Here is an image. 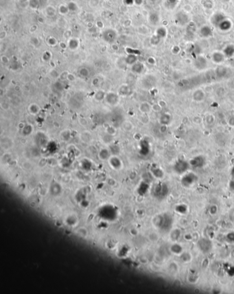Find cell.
Masks as SVG:
<instances>
[{
    "label": "cell",
    "mask_w": 234,
    "mask_h": 294,
    "mask_svg": "<svg viewBox=\"0 0 234 294\" xmlns=\"http://www.w3.org/2000/svg\"><path fill=\"white\" fill-rule=\"evenodd\" d=\"M190 167V163L187 162L185 160L179 159L174 163L173 169L175 173L177 174H185Z\"/></svg>",
    "instance_id": "1"
},
{
    "label": "cell",
    "mask_w": 234,
    "mask_h": 294,
    "mask_svg": "<svg viewBox=\"0 0 234 294\" xmlns=\"http://www.w3.org/2000/svg\"><path fill=\"white\" fill-rule=\"evenodd\" d=\"M197 180H198V177L196 174L192 173V172H189V173L185 174L183 176L182 179H181V183H182L183 186H184L185 187H188L196 182Z\"/></svg>",
    "instance_id": "2"
},
{
    "label": "cell",
    "mask_w": 234,
    "mask_h": 294,
    "mask_svg": "<svg viewBox=\"0 0 234 294\" xmlns=\"http://www.w3.org/2000/svg\"><path fill=\"white\" fill-rule=\"evenodd\" d=\"M190 166L194 168H201L206 163L205 158L203 156H196L190 160Z\"/></svg>",
    "instance_id": "3"
},
{
    "label": "cell",
    "mask_w": 234,
    "mask_h": 294,
    "mask_svg": "<svg viewBox=\"0 0 234 294\" xmlns=\"http://www.w3.org/2000/svg\"><path fill=\"white\" fill-rule=\"evenodd\" d=\"M194 65L198 70H203L207 66V61L203 57L199 56L194 62Z\"/></svg>",
    "instance_id": "4"
},
{
    "label": "cell",
    "mask_w": 234,
    "mask_h": 294,
    "mask_svg": "<svg viewBox=\"0 0 234 294\" xmlns=\"http://www.w3.org/2000/svg\"><path fill=\"white\" fill-rule=\"evenodd\" d=\"M212 57L213 61H214L215 63L220 64L224 61L225 56H224L223 53L217 52H214V54H212Z\"/></svg>",
    "instance_id": "5"
},
{
    "label": "cell",
    "mask_w": 234,
    "mask_h": 294,
    "mask_svg": "<svg viewBox=\"0 0 234 294\" xmlns=\"http://www.w3.org/2000/svg\"><path fill=\"white\" fill-rule=\"evenodd\" d=\"M218 27L222 31H227L231 27V22L229 20L224 19L221 22H220Z\"/></svg>",
    "instance_id": "6"
},
{
    "label": "cell",
    "mask_w": 234,
    "mask_h": 294,
    "mask_svg": "<svg viewBox=\"0 0 234 294\" xmlns=\"http://www.w3.org/2000/svg\"><path fill=\"white\" fill-rule=\"evenodd\" d=\"M192 97H193V100L194 101H196L197 102H202L205 98V93L201 89H198V90H196L194 92Z\"/></svg>",
    "instance_id": "7"
},
{
    "label": "cell",
    "mask_w": 234,
    "mask_h": 294,
    "mask_svg": "<svg viewBox=\"0 0 234 294\" xmlns=\"http://www.w3.org/2000/svg\"><path fill=\"white\" fill-rule=\"evenodd\" d=\"M172 121V117L168 113H164L161 114L160 117L159 122L163 126H167L171 123Z\"/></svg>",
    "instance_id": "8"
},
{
    "label": "cell",
    "mask_w": 234,
    "mask_h": 294,
    "mask_svg": "<svg viewBox=\"0 0 234 294\" xmlns=\"http://www.w3.org/2000/svg\"><path fill=\"white\" fill-rule=\"evenodd\" d=\"M223 54L225 57L231 58L234 55V46L233 45H229L224 49Z\"/></svg>",
    "instance_id": "9"
},
{
    "label": "cell",
    "mask_w": 234,
    "mask_h": 294,
    "mask_svg": "<svg viewBox=\"0 0 234 294\" xmlns=\"http://www.w3.org/2000/svg\"><path fill=\"white\" fill-rule=\"evenodd\" d=\"M200 33L202 36L207 38L212 35V30L209 26H204L201 29Z\"/></svg>",
    "instance_id": "10"
},
{
    "label": "cell",
    "mask_w": 234,
    "mask_h": 294,
    "mask_svg": "<svg viewBox=\"0 0 234 294\" xmlns=\"http://www.w3.org/2000/svg\"><path fill=\"white\" fill-rule=\"evenodd\" d=\"M118 96L114 93L109 94V95L107 96V100L108 103L110 104H116L117 102H118Z\"/></svg>",
    "instance_id": "11"
},
{
    "label": "cell",
    "mask_w": 234,
    "mask_h": 294,
    "mask_svg": "<svg viewBox=\"0 0 234 294\" xmlns=\"http://www.w3.org/2000/svg\"><path fill=\"white\" fill-rule=\"evenodd\" d=\"M139 109H140V111L142 112H144V113H147V112H148L151 110V107L150 105L147 104V103H143V104L141 105Z\"/></svg>",
    "instance_id": "12"
},
{
    "label": "cell",
    "mask_w": 234,
    "mask_h": 294,
    "mask_svg": "<svg viewBox=\"0 0 234 294\" xmlns=\"http://www.w3.org/2000/svg\"><path fill=\"white\" fill-rule=\"evenodd\" d=\"M228 123H229V126H233H233H234V117L233 116L231 117L229 119Z\"/></svg>",
    "instance_id": "13"
},
{
    "label": "cell",
    "mask_w": 234,
    "mask_h": 294,
    "mask_svg": "<svg viewBox=\"0 0 234 294\" xmlns=\"http://www.w3.org/2000/svg\"><path fill=\"white\" fill-rule=\"evenodd\" d=\"M232 174L234 176V167H233V169H232Z\"/></svg>",
    "instance_id": "14"
}]
</instances>
